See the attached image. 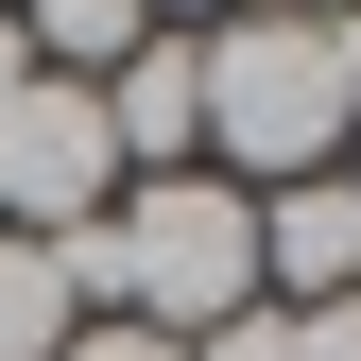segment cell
<instances>
[{"label":"cell","instance_id":"6da1fadb","mask_svg":"<svg viewBox=\"0 0 361 361\" xmlns=\"http://www.w3.org/2000/svg\"><path fill=\"white\" fill-rule=\"evenodd\" d=\"M207 52V172L224 190H310V172H344V69H327V18L310 0H241V18H207L190 35Z\"/></svg>","mask_w":361,"mask_h":361},{"label":"cell","instance_id":"7a4b0ae2","mask_svg":"<svg viewBox=\"0 0 361 361\" xmlns=\"http://www.w3.org/2000/svg\"><path fill=\"white\" fill-rule=\"evenodd\" d=\"M121 224V327L155 344H207L224 310H258V190H224V172H138V207Z\"/></svg>","mask_w":361,"mask_h":361},{"label":"cell","instance_id":"3957f363","mask_svg":"<svg viewBox=\"0 0 361 361\" xmlns=\"http://www.w3.org/2000/svg\"><path fill=\"white\" fill-rule=\"evenodd\" d=\"M104 172H121L104 86L35 69L18 104H0V224H18V241H69V224H104Z\"/></svg>","mask_w":361,"mask_h":361},{"label":"cell","instance_id":"277c9868","mask_svg":"<svg viewBox=\"0 0 361 361\" xmlns=\"http://www.w3.org/2000/svg\"><path fill=\"white\" fill-rule=\"evenodd\" d=\"M104 138H121V172H207V52L190 35H138L104 69Z\"/></svg>","mask_w":361,"mask_h":361},{"label":"cell","instance_id":"5b68a950","mask_svg":"<svg viewBox=\"0 0 361 361\" xmlns=\"http://www.w3.org/2000/svg\"><path fill=\"white\" fill-rule=\"evenodd\" d=\"M258 293H276V310L361 293V207H344V172H310V190H258Z\"/></svg>","mask_w":361,"mask_h":361},{"label":"cell","instance_id":"8992f818","mask_svg":"<svg viewBox=\"0 0 361 361\" xmlns=\"http://www.w3.org/2000/svg\"><path fill=\"white\" fill-rule=\"evenodd\" d=\"M18 35H35V69H69V86H104L121 52L155 35V0H18Z\"/></svg>","mask_w":361,"mask_h":361},{"label":"cell","instance_id":"52a82bcc","mask_svg":"<svg viewBox=\"0 0 361 361\" xmlns=\"http://www.w3.org/2000/svg\"><path fill=\"white\" fill-rule=\"evenodd\" d=\"M69 276H52V241H18V224H0V361H69Z\"/></svg>","mask_w":361,"mask_h":361},{"label":"cell","instance_id":"ba28073f","mask_svg":"<svg viewBox=\"0 0 361 361\" xmlns=\"http://www.w3.org/2000/svg\"><path fill=\"white\" fill-rule=\"evenodd\" d=\"M293 361H361V293H327V310H293Z\"/></svg>","mask_w":361,"mask_h":361},{"label":"cell","instance_id":"9c48e42d","mask_svg":"<svg viewBox=\"0 0 361 361\" xmlns=\"http://www.w3.org/2000/svg\"><path fill=\"white\" fill-rule=\"evenodd\" d=\"M69 361H190V344H155V327H121V310H104V327H69Z\"/></svg>","mask_w":361,"mask_h":361},{"label":"cell","instance_id":"30bf717a","mask_svg":"<svg viewBox=\"0 0 361 361\" xmlns=\"http://www.w3.org/2000/svg\"><path fill=\"white\" fill-rule=\"evenodd\" d=\"M327 69H344V121H361V0L327 18Z\"/></svg>","mask_w":361,"mask_h":361},{"label":"cell","instance_id":"8fae6325","mask_svg":"<svg viewBox=\"0 0 361 361\" xmlns=\"http://www.w3.org/2000/svg\"><path fill=\"white\" fill-rule=\"evenodd\" d=\"M18 86H35V35H18V18H0V104H18Z\"/></svg>","mask_w":361,"mask_h":361},{"label":"cell","instance_id":"7c38bea8","mask_svg":"<svg viewBox=\"0 0 361 361\" xmlns=\"http://www.w3.org/2000/svg\"><path fill=\"white\" fill-rule=\"evenodd\" d=\"M155 18H241V0H155Z\"/></svg>","mask_w":361,"mask_h":361},{"label":"cell","instance_id":"4fadbf2b","mask_svg":"<svg viewBox=\"0 0 361 361\" xmlns=\"http://www.w3.org/2000/svg\"><path fill=\"white\" fill-rule=\"evenodd\" d=\"M310 18H344V0H310Z\"/></svg>","mask_w":361,"mask_h":361},{"label":"cell","instance_id":"5bb4252c","mask_svg":"<svg viewBox=\"0 0 361 361\" xmlns=\"http://www.w3.org/2000/svg\"><path fill=\"white\" fill-rule=\"evenodd\" d=\"M344 207H361V172H344Z\"/></svg>","mask_w":361,"mask_h":361},{"label":"cell","instance_id":"9a60e30c","mask_svg":"<svg viewBox=\"0 0 361 361\" xmlns=\"http://www.w3.org/2000/svg\"><path fill=\"white\" fill-rule=\"evenodd\" d=\"M0 18H18V0H0Z\"/></svg>","mask_w":361,"mask_h":361}]
</instances>
